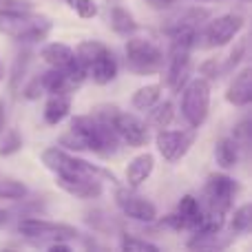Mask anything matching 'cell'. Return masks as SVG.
<instances>
[{
	"mask_svg": "<svg viewBox=\"0 0 252 252\" xmlns=\"http://www.w3.org/2000/svg\"><path fill=\"white\" fill-rule=\"evenodd\" d=\"M62 146L73 151H91L100 157H111L118 153L120 137L113 126L97 120L95 115H78L71 122V128L60 139Z\"/></svg>",
	"mask_w": 252,
	"mask_h": 252,
	"instance_id": "cell-1",
	"label": "cell"
},
{
	"mask_svg": "<svg viewBox=\"0 0 252 252\" xmlns=\"http://www.w3.org/2000/svg\"><path fill=\"white\" fill-rule=\"evenodd\" d=\"M0 31L18 42H40L51 31V20L47 16L31 11L2 13L0 11Z\"/></svg>",
	"mask_w": 252,
	"mask_h": 252,
	"instance_id": "cell-2",
	"label": "cell"
},
{
	"mask_svg": "<svg viewBox=\"0 0 252 252\" xmlns=\"http://www.w3.org/2000/svg\"><path fill=\"white\" fill-rule=\"evenodd\" d=\"M42 164L56 175H60V177H95V179H111V182L115 179L109 170L100 168L95 164H89L87 159H80V157L62 151V148H47L42 153Z\"/></svg>",
	"mask_w": 252,
	"mask_h": 252,
	"instance_id": "cell-3",
	"label": "cell"
},
{
	"mask_svg": "<svg viewBox=\"0 0 252 252\" xmlns=\"http://www.w3.org/2000/svg\"><path fill=\"white\" fill-rule=\"evenodd\" d=\"M182 115L192 128L206 122L210 111V82L206 78L188 80L182 91Z\"/></svg>",
	"mask_w": 252,
	"mask_h": 252,
	"instance_id": "cell-4",
	"label": "cell"
},
{
	"mask_svg": "<svg viewBox=\"0 0 252 252\" xmlns=\"http://www.w3.org/2000/svg\"><path fill=\"white\" fill-rule=\"evenodd\" d=\"M126 62L128 69L135 73H155L164 66V53L157 44H153L146 38H130L126 42Z\"/></svg>",
	"mask_w": 252,
	"mask_h": 252,
	"instance_id": "cell-5",
	"label": "cell"
},
{
	"mask_svg": "<svg viewBox=\"0 0 252 252\" xmlns=\"http://www.w3.org/2000/svg\"><path fill=\"white\" fill-rule=\"evenodd\" d=\"M237 192H239V184H237L235 179L223 173H213L204 188L208 210L226 215L228 210L232 208V199H235Z\"/></svg>",
	"mask_w": 252,
	"mask_h": 252,
	"instance_id": "cell-6",
	"label": "cell"
},
{
	"mask_svg": "<svg viewBox=\"0 0 252 252\" xmlns=\"http://www.w3.org/2000/svg\"><path fill=\"white\" fill-rule=\"evenodd\" d=\"M18 230L25 237L35 241H66V239H75L78 230L69 223H53L47 219H38V217H27L18 223Z\"/></svg>",
	"mask_w": 252,
	"mask_h": 252,
	"instance_id": "cell-7",
	"label": "cell"
},
{
	"mask_svg": "<svg viewBox=\"0 0 252 252\" xmlns=\"http://www.w3.org/2000/svg\"><path fill=\"white\" fill-rule=\"evenodd\" d=\"M115 204L122 210L128 219L133 221H144L151 223L157 219V208L153 201H148L146 197L137 195L135 188H118L115 190Z\"/></svg>",
	"mask_w": 252,
	"mask_h": 252,
	"instance_id": "cell-8",
	"label": "cell"
},
{
	"mask_svg": "<svg viewBox=\"0 0 252 252\" xmlns=\"http://www.w3.org/2000/svg\"><path fill=\"white\" fill-rule=\"evenodd\" d=\"M195 133L192 130H166L159 128L155 135L157 151L161 153L166 161H179L188 153V148L192 146Z\"/></svg>",
	"mask_w": 252,
	"mask_h": 252,
	"instance_id": "cell-9",
	"label": "cell"
},
{
	"mask_svg": "<svg viewBox=\"0 0 252 252\" xmlns=\"http://www.w3.org/2000/svg\"><path fill=\"white\" fill-rule=\"evenodd\" d=\"M244 29V18L237 13H226V16L215 18L213 22H208V27L204 29L201 38L206 40V47H223L235 38L239 31Z\"/></svg>",
	"mask_w": 252,
	"mask_h": 252,
	"instance_id": "cell-10",
	"label": "cell"
},
{
	"mask_svg": "<svg viewBox=\"0 0 252 252\" xmlns=\"http://www.w3.org/2000/svg\"><path fill=\"white\" fill-rule=\"evenodd\" d=\"M113 130L120 139H124L128 146H144L148 142V128L137 115L133 113H118L113 120Z\"/></svg>",
	"mask_w": 252,
	"mask_h": 252,
	"instance_id": "cell-11",
	"label": "cell"
},
{
	"mask_svg": "<svg viewBox=\"0 0 252 252\" xmlns=\"http://www.w3.org/2000/svg\"><path fill=\"white\" fill-rule=\"evenodd\" d=\"M56 184L69 195L82 197V199H95L102 195V182L95 177H60L56 175Z\"/></svg>",
	"mask_w": 252,
	"mask_h": 252,
	"instance_id": "cell-12",
	"label": "cell"
},
{
	"mask_svg": "<svg viewBox=\"0 0 252 252\" xmlns=\"http://www.w3.org/2000/svg\"><path fill=\"white\" fill-rule=\"evenodd\" d=\"M190 78V53L186 51H170L168 58V73H166V82L175 93L184 89V84Z\"/></svg>",
	"mask_w": 252,
	"mask_h": 252,
	"instance_id": "cell-13",
	"label": "cell"
},
{
	"mask_svg": "<svg viewBox=\"0 0 252 252\" xmlns=\"http://www.w3.org/2000/svg\"><path fill=\"white\" fill-rule=\"evenodd\" d=\"M226 100L232 106H248L252 102V66H244L230 82Z\"/></svg>",
	"mask_w": 252,
	"mask_h": 252,
	"instance_id": "cell-14",
	"label": "cell"
},
{
	"mask_svg": "<svg viewBox=\"0 0 252 252\" xmlns=\"http://www.w3.org/2000/svg\"><path fill=\"white\" fill-rule=\"evenodd\" d=\"M87 75H91L95 84L113 82L115 75H118V60H115V56L109 49H104V51L91 62V66L87 69Z\"/></svg>",
	"mask_w": 252,
	"mask_h": 252,
	"instance_id": "cell-15",
	"label": "cell"
},
{
	"mask_svg": "<svg viewBox=\"0 0 252 252\" xmlns=\"http://www.w3.org/2000/svg\"><path fill=\"white\" fill-rule=\"evenodd\" d=\"M153 168H155V157L151 153H142V155L133 157L126 166V184L128 188H139L148 177H151Z\"/></svg>",
	"mask_w": 252,
	"mask_h": 252,
	"instance_id": "cell-16",
	"label": "cell"
},
{
	"mask_svg": "<svg viewBox=\"0 0 252 252\" xmlns=\"http://www.w3.org/2000/svg\"><path fill=\"white\" fill-rule=\"evenodd\" d=\"M42 60L49 66L60 71H69L71 66H75V51L64 42H51L42 49Z\"/></svg>",
	"mask_w": 252,
	"mask_h": 252,
	"instance_id": "cell-17",
	"label": "cell"
},
{
	"mask_svg": "<svg viewBox=\"0 0 252 252\" xmlns=\"http://www.w3.org/2000/svg\"><path fill=\"white\" fill-rule=\"evenodd\" d=\"M177 215H179V219H182L184 230H195L201 223V219H204V210H201L199 201L192 195H184L182 199H179Z\"/></svg>",
	"mask_w": 252,
	"mask_h": 252,
	"instance_id": "cell-18",
	"label": "cell"
},
{
	"mask_svg": "<svg viewBox=\"0 0 252 252\" xmlns=\"http://www.w3.org/2000/svg\"><path fill=\"white\" fill-rule=\"evenodd\" d=\"M71 111V97L69 93H53L44 104V122L56 126L69 115Z\"/></svg>",
	"mask_w": 252,
	"mask_h": 252,
	"instance_id": "cell-19",
	"label": "cell"
},
{
	"mask_svg": "<svg viewBox=\"0 0 252 252\" xmlns=\"http://www.w3.org/2000/svg\"><path fill=\"white\" fill-rule=\"evenodd\" d=\"M232 237L235 235H228L223 237V232H195L190 241H188V248L192 250H221V248H228L232 244Z\"/></svg>",
	"mask_w": 252,
	"mask_h": 252,
	"instance_id": "cell-20",
	"label": "cell"
},
{
	"mask_svg": "<svg viewBox=\"0 0 252 252\" xmlns=\"http://www.w3.org/2000/svg\"><path fill=\"white\" fill-rule=\"evenodd\" d=\"M38 78H40V87H42V91L51 93V95L53 93H69L71 89H75L73 84H71L69 75L60 69H53V66H51V71L38 75Z\"/></svg>",
	"mask_w": 252,
	"mask_h": 252,
	"instance_id": "cell-21",
	"label": "cell"
},
{
	"mask_svg": "<svg viewBox=\"0 0 252 252\" xmlns=\"http://www.w3.org/2000/svg\"><path fill=\"white\" fill-rule=\"evenodd\" d=\"M210 16L208 9H201V7H188L184 11H179L177 16H173L168 20V25L164 27V31L173 29V27H199L201 22H206Z\"/></svg>",
	"mask_w": 252,
	"mask_h": 252,
	"instance_id": "cell-22",
	"label": "cell"
},
{
	"mask_svg": "<svg viewBox=\"0 0 252 252\" xmlns=\"http://www.w3.org/2000/svg\"><path fill=\"white\" fill-rule=\"evenodd\" d=\"M239 148L241 146L232 137H221L217 142V146H215V159H217V164L226 170L237 166V161H239Z\"/></svg>",
	"mask_w": 252,
	"mask_h": 252,
	"instance_id": "cell-23",
	"label": "cell"
},
{
	"mask_svg": "<svg viewBox=\"0 0 252 252\" xmlns=\"http://www.w3.org/2000/svg\"><path fill=\"white\" fill-rule=\"evenodd\" d=\"M111 29H113L115 33L128 38V35H133L135 31H137V22H135V18L130 16L124 7L113 4V9H111Z\"/></svg>",
	"mask_w": 252,
	"mask_h": 252,
	"instance_id": "cell-24",
	"label": "cell"
},
{
	"mask_svg": "<svg viewBox=\"0 0 252 252\" xmlns=\"http://www.w3.org/2000/svg\"><path fill=\"white\" fill-rule=\"evenodd\" d=\"M29 62H31V51H22L16 56L13 60V66H11V75H9V91L11 95L16 97L18 91L22 89V80L27 75V69H29Z\"/></svg>",
	"mask_w": 252,
	"mask_h": 252,
	"instance_id": "cell-25",
	"label": "cell"
},
{
	"mask_svg": "<svg viewBox=\"0 0 252 252\" xmlns=\"http://www.w3.org/2000/svg\"><path fill=\"white\" fill-rule=\"evenodd\" d=\"M151 113H148V126H153V128H168L170 122H173L175 118V106L173 102H161V104H153Z\"/></svg>",
	"mask_w": 252,
	"mask_h": 252,
	"instance_id": "cell-26",
	"label": "cell"
},
{
	"mask_svg": "<svg viewBox=\"0 0 252 252\" xmlns=\"http://www.w3.org/2000/svg\"><path fill=\"white\" fill-rule=\"evenodd\" d=\"M159 95H161L159 84H146V87L137 89V91L133 93V106L137 111H148L153 104L159 102Z\"/></svg>",
	"mask_w": 252,
	"mask_h": 252,
	"instance_id": "cell-27",
	"label": "cell"
},
{
	"mask_svg": "<svg viewBox=\"0 0 252 252\" xmlns=\"http://www.w3.org/2000/svg\"><path fill=\"white\" fill-rule=\"evenodd\" d=\"M104 49H106V44L97 42V40H87V42H80L78 49H73V51H75V60H78L84 69H89V66H91V62L95 60V58L100 56Z\"/></svg>",
	"mask_w": 252,
	"mask_h": 252,
	"instance_id": "cell-28",
	"label": "cell"
},
{
	"mask_svg": "<svg viewBox=\"0 0 252 252\" xmlns=\"http://www.w3.org/2000/svg\"><path fill=\"white\" fill-rule=\"evenodd\" d=\"M27 195V186L13 177L0 175V199H22Z\"/></svg>",
	"mask_w": 252,
	"mask_h": 252,
	"instance_id": "cell-29",
	"label": "cell"
},
{
	"mask_svg": "<svg viewBox=\"0 0 252 252\" xmlns=\"http://www.w3.org/2000/svg\"><path fill=\"white\" fill-rule=\"evenodd\" d=\"M230 226H232V232H239V235L250 230L252 228V204H244L235 210Z\"/></svg>",
	"mask_w": 252,
	"mask_h": 252,
	"instance_id": "cell-30",
	"label": "cell"
},
{
	"mask_svg": "<svg viewBox=\"0 0 252 252\" xmlns=\"http://www.w3.org/2000/svg\"><path fill=\"white\" fill-rule=\"evenodd\" d=\"M22 148V137L18 130H2L0 133V157L13 155Z\"/></svg>",
	"mask_w": 252,
	"mask_h": 252,
	"instance_id": "cell-31",
	"label": "cell"
},
{
	"mask_svg": "<svg viewBox=\"0 0 252 252\" xmlns=\"http://www.w3.org/2000/svg\"><path fill=\"white\" fill-rule=\"evenodd\" d=\"M120 248L124 252H157L159 250L155 244H151L146 239H139L135 235H124L122 241H120Z\"/></svg>",
	"mask_w": 252,
	"mask_h": 252,
	"instance_id": "cell-32",
	"label": "cell"
},
{
	"mask_svg": "<svg viewBox=\"0 0 252 252\" xmlns=\"http://www.w3.org/2000/svg\"><path fill=\"white\" fill-rule=\"evenodd\" d=\"M87 221L91 223L95 230H102V232L113 230V228H115L113 217H111V215H106V213H102V210H93V213H89L87 215Z\"/></svg>",
	"mask_w": 252,
	"mask_h": 252,
	"instance_id": "cell-33",
	"label": "cell"
},
{
	"mask_svg": "<svg viewBox=\"0 0 252 252\" xmlns=\"http://www.w3.org/2000/svg\"><path fill=\"white\" fill-rule=\"evenodd\" d=\"M232 139H235L239 146H248L250 144L252 135H250V120L248 118L241 120V122L235 126V135H232Z\"/></svg>",
	"mask_w": 252,
	"mask_h": 252,
	"instance_id": "cell-34",
	"label": "cell"
},
{
	"mask_svg": "<svg viewBox=\"0 0 252 252\" xmlns=\"http://www.w3.org/2000/svg\"><path fill=\"white\" fill-rule=\"evenodd\" d=\"M75 13L80 18H95L97 16V4L93 0H73V7Z\"/></svg>",
	"mask_w": 252,
	"mask_h": 252,
	"instance_id": "cell-35",
	"label": "cell"
},
{
	"mask_svg": "<svg viewBox=\"0 0 252 252\" xmlns=\"http://www.w3.org/2000/svg\"><path fill=\"white\" fill-rule=\"evenodd\" d=\"M31 2L27 0H0V11L2 13H20V11H31Z\"/></svg>",
	"mask_w": 252,
	"mask_h": 252,
	"instance_id": "cell-36",
	"label": "cell"
},
{
	"mask_svg": "<svg viewBox=\"0 0 252 252\" xmlns=\"http://www.w3.org/2000/svg\"><path fill=\"white\" fill-rule=\"evenodd\" d=\"M246 44H248V42H246V40H241V42L237 44V49H232L230 58H228V62H226V71H232L241 60H244V56H246Z\"/></svg>",
	"mask_w": 252,
	"mask_h": 252,
	"instance_id": "cell-37",
	"label": "cell"
},
{
	"mask_svg": "<svg viewBox=\"0 0 252 252\" xmlns=\"http://www.w3.org/2000/svg\"><path fill=\"white\" fill-rule=\"evenodd\" d=\"M22 93H25L27 100H38L40 95H42V87H40V78L31 80L29 84H27L25 89H22Z\"/></svg>",
	"mask_w": 252,
	"mask_h": 252,
	"instance_id": "cell-38",
	"label": "cell"
},
{
	"mask_svg": "<svg viewBox=\"0 0 252 252\" xmlns=\"http://www.w3.org/2000/svg\"><path fill=\"white\" fill-rule=\"evenodd\" d=\"M199 73L204 75L206 80H215V78H217V73H219V64H217V60H206L204 64L199 66Z\"/></svg>",
	"mask_w": 252,
	"mask_h": 252,
	"instance_id": "cell-39",
	"label": "cell"
},
{
	"mask_svg": "<svg viewBox=\"0 0 252 252\" xmlns=\"http://www.w3.org/2000/svg\"><path fill=\"white\" fill-rule=\"evenodd\" d=\"M49 250H53V252H69L71 246L64 244V241H51V244H49Z\"/></svg>",
	"mask_w": 252,
	"mask_h": 252,
	"instance_id": "cell-40",
	"label": "cell"
},
{
	"mask_svg": "<svg viewBox=\"0 0 252 252\" xmlns=\"http://www.w3.org/2000/svg\"><path fill=\"white\" fill-rule=\"evenodd\" d=\"M148 2H151V7H155V9H168L175 4V0H148Z\"/></svg>",
	"mask_w": 252,
	"mask_h": 252,
	"instance_id": "cell-41",
	"label": "cell"
},
{
	"mask_svg": "<svg viewBox=\"0 0 252 252\" xmlns=\"http://www.w3.org/2000/svg\"><path fill=\"white\" fill-rule=\"evenodd\" d=\"M4 130V109H2V102H0V133Z\"/></svg>",
	"mask_w": 252,
	"mask_h": 252,
	"instance_id": "cell-42",
	"label": "cell"
},
{
	"mask_svg": "<svg viewBox=\"0 0 252 252\" xmlns=\"http://www.w3.org/2000/svg\"><path fill=\"white\" fill-rule=\"evenodd\" d=\"M7 219H9L7 210H2V208H0V226H2V223H4V221H7Z\"/></svg>",
	"mask_w": 252,
	"mask_h": 252,
	"instance_id": "cell-43",
	"label": "cell"
},
{
	"mask_svg": "<svg viewBox=\"0 0 252 252\" xmlns=\"http://www.w3.org/2000/svg\"><path fill=\"white\" fill-rule=\"evenodd\" d=\"M106 2H111V4H120L122 0H106Z\"/></svg>",
	"mask_w": 252,
	"mask_h": 252,
	"instance_id": "cell-44",
	"label": "cell"
},
{
	"mask_svg": "<svg viewBox=\"0 0 252 252\" xmlns=\"http://www.w3.org/2000/svg\"><path fill=\"white\" fill-rule=\"evenodd\" d=\"M4 78V71H2V64H0V80Z\"/></svg>",
	"mask_w": 252,
	"mask_h": 252,
	"instance_id": "cell-45",
	"label": "cell"
},
{
	"mask_svg": "<svg viewBox=\"0 0 252 252\" xmlns=\"http://www.w3.org/2000/svg\"><path fill=\"white\" fill-rule=\"evenodd\" d=\"M64 2H66V4H69V7H73V0H64Z\"/></svg>",
	"mask_w": 252,
	"mask_h": 252,
	"instance_id": "cell-46",
	"label": "cell"
},
{
	"mask_svg": "<svg viewBox=\"0 0 252 252\" xmlns=\"http://www.w3.org/2000/svg\"><path fill=\"white\" fill-rule=\"evenodd\" d=\"M241 2H250V0H241Z\"/></svg>",
	"mask_w": 252,
	"mask_h": 252,
	"instance_id": "cell-47",
	"label": "cell"
}]
</instances>
